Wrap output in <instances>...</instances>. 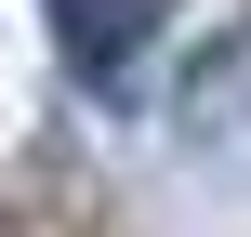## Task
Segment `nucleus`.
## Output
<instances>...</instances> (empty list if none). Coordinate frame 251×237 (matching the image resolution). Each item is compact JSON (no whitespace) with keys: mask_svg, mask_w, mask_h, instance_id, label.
<instances>
[{"mask_svg":"<svg viewBox=\"0 0 251 237\" xmlns=\"http://www.w3.org/2000/svg\"><path fill=\"white\" fill-rule=\"evenodd\" d=\"M146 26H159V0H66V66L79 79H119L146 53Z\"/></svg>","mask_w":251,"mask_h":237,"instance_id":"obj_1","label":"nucleus"}]
</instances>
